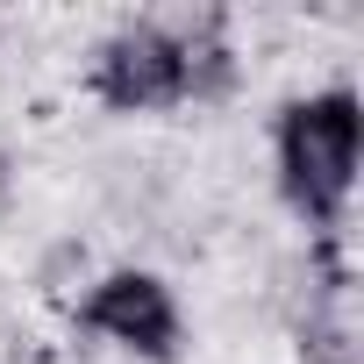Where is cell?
I'll return each instance as SVG.
<instances>
[{
  "mask_svg": "<svg viewBox=\"0 0 364 364\" xmlns=\"http://www.w3.org/2000/svg\"><path fill=\"white\" fill-rule=\"evenodd\" d=\"M72 336H93L136 364H178L186 357V307H178L164 272L107 264L72 293Z\"/></svg>",
  "mask_w": 364,
  "mask_h": 364,
  "instance_id": "2",
  "label": "cell"
},
{
  "mask_svg": "<svg viewBox=\"0 0 364 364\" xmlns=\"http://www.w3.org/2000/svg\"><path fill=\"white\" fill-rule=\"evenodd\" d=\"M86 279H93V257H86L79 236H58V243L36 257V293H43V300H72Z\"/></svg>",
  "mask_w": 364,
  "mask_h": 364,
  "instance_id": "5",
  "label": "cell"
},
{
  "mask_svg": "<svg viewBox=\"0 0 364 364\" xmlns=\"http://www.w3.org/2000/svg\"><path fill=\"white\" fill-rule=\"evenodd\" d=\"M293 328V364H364V343H357V321H350V300H328V307H307Z\"/></svg>",
  "mask_w": 364,
  "mask_h": 364,
  "instance_id": "4",
  "label": "cell"
},
{
  "mask_svg": "<svg viewBox=\"0 0 364 364\" xmlns=\"http://www.w3.org/2000/svg\"><path fill=\"white\" fill-rule=\"evenodd\" d=\"M8 186H15V157L0 150V200H8Z\"/></svg>",
  "mask_w": 364,
  "mask_h": 364,
  "instance_id": "6",
  "label": "cell"
},
{
  "mask_svg": "<svg viewBox=\"0 0 364 364\" xmlns=\"http://www.w3.org/2000/svg\"><path fill=\"white\" fill-rule=\"evenodd\" d=\"M364 164V100L350 79L307 86L272 114V186L307 236H350Z\"/></svg>",
  "mask_w": 364,
  "mask_h": 364,
  "instance_id": "1",
  "label": "cell"
},
{
  "mask_svg": "<svg viewBox=\"0 0 364 364\" xmlns=\"http://www.w3.org/2000/svg\"><path fill=\"white\" fill-rule=\"evenodd\" d=\"M86 100L136 122V114H178L186 107V43L171 15H122L86 50Z\"/></svg>",
  "mask_w": 364,
  "mask_h": 364,
  "instance_id": "3",
  "label": "cell"
}]
</instances>
